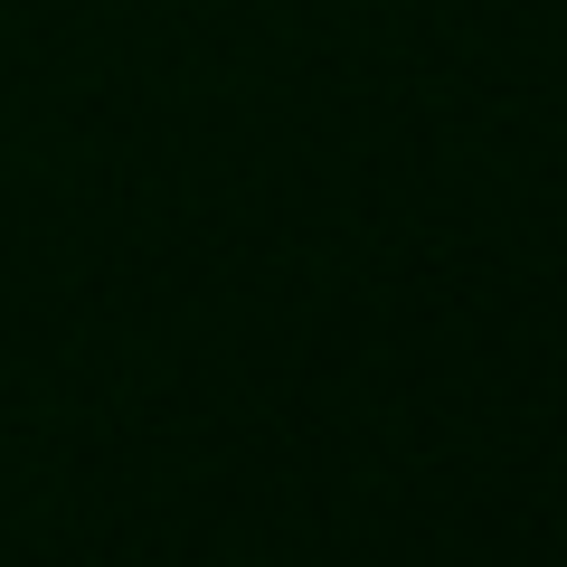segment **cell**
Here are the masks:
<instances>
[]
</instances>
